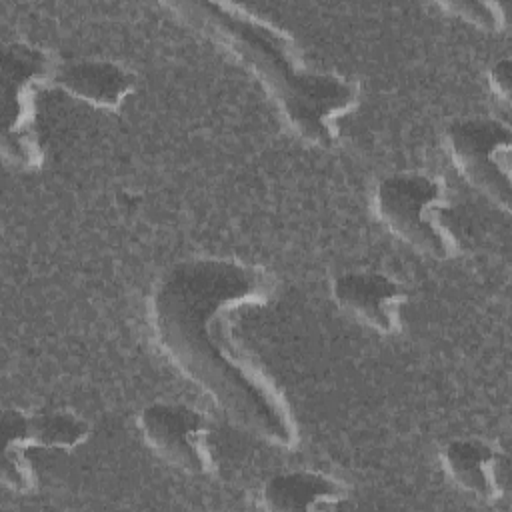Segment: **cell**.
<instances>
[{"label": "cell", "instance_id": "6da1fadb", "mask_svg": "<svg viewBox=\"0 0 512 512\" xmlns=\"http://www.w3.org/2000/svg\"><path fill=\"white\" fill-rule=\"evenodd\" d=\"M274 290V276L260 264L234 256L180 260L158 276L148 298V324L170 364L232 424L266 444L294 450L300 432L288 398L232 334V314L266 304Z\"/></svg>", "mask_w": 512, "mask_h": 512}, {"label": "cell", "instance_id": "7a4b0ae2", "mask_svg": "<svg viewBox=\"0 0 512 512\" xmlns=\"http://www.w3.org/2000/svg\"><path fill=\"white\" fill-rule=\"evenodd\" d=\"M166 6L248 68L282 122L302 142L320 148L338 142L340 120L360 98L356 80L310 68L286 30L242 4L192 0Z\"/></svg>", "mask_w": 512, "mask_h": 512}, {"label": "cell", "instance_id": "3957f363", "mask_svg": "<svg viewBox=\"0 0 512 512\" xmlns=\"http://www.w3.org/2000/svg\"><path fill=\"white\" fill-rule=\"evenodd\" d=\"M448 206L446 182L422 170L388 174L372 194L376 218L404 244L434 260H450L460 252L458 238L444 220Z\"/></svg>", "mask_w": 512, "mask_h": 512}, {"label": "cell", "instance_id": "277c9868", "mask_svg": "<svg viewBox=\"0 0 512 512\" xmlns=\"http://www.w3.org/2000/svg\"><path fill=\"white\" fill-rule=\"evenodd\" d=\"M56 68L52 52L40 46L14 42L2 52V154L12 168L38 170L44 162L36 134V100L52 84Z\"/></svg>", "mask_w": 512, "mask_h": 512}, {"label": "cell", "instance_id": "5b68a950", "mask_svg": "<svg viewBox=\"0 0 512 512\" xmlns=\"http://www.w3.org/2000/svg\"><path fill=\"white\" fill-rule=\"evenodd\" d=\"M446 150L458 174L502 212L512 204V130L488 116L458 118L446 126Z\"/></svg>", "mask_w": 512, "mask_h": 512}, {"label": "cell", "instance_id": "8992f818", "mask_svg": "<svg viewBox=\"0 0 512 512\" xmlns=\"http://www.w3.org/2000/svg\"><path fill=\"white\" fill-rule=\"evenodd\" d=\"M138 430L148 448L170 466L194 476L216 470L210 448V422L182 402H152L138 414Z\"/></svg>", "mask_w": 512, "mask_h": 512}, {"label": "cell", "instance_id": "52a82bcc", "mask_svg": "<svg viewBox=\"0 0 512 512\" xmlns=\"http://www.w3.org/2000/svg\"><path fill=\"white\" fill-rule=\"evenodd\" d=\"M332 298L342 312L388 336L402 328V306L408 300L404 284L386 272L350 270L332 280Z\"/></svg>", "mask_w": 512, "mask_h": 512}, {"label": "cell", "instance_id": "ba28073f", "mask_svg": "<svg viewBox=\"0 0 512 512\" xmlns=\"http://www.w3.org/2000/svg\"><path fill=\"white\" fill-rule=\"evenodd\" d=\"M438 456L446 476L474 498L496 502L506 494L508 460L492 442L476 436L454 438Z\"/></svg>", "mask_w": 512, "mask_h": 512}, {"label": "cell", "instance_id": "9c48e42d", "mask_svg": "<svg viewBox=\"0 0 512 512\" xmlns=\"http://www.w3.org/2000/svg\"><path fill=\"white\" fill-rule=\"evenodd\" d=\"M52 84L92 108L116 112L136 90V76L120 62L86 58L58 64Z\"/></svg>", "mask_w": 512, "mask_h": 512}, {"label": "cell", "instance_id": "30bf717a", "mask_svg": "<svg viewBox=\"0 0 512 512\" xmlns=\"http://www.w3.org/2000/svg\"><path fill=\"white\" fill-rule=\"evenodd\" d=\"M350 494L344 480L318 470H288L270 476L260 504L272 512H318L340 506Z\"/></svg>", "mask_w": 512, "mask_h": 512}, {"label": "cell", "instance_id": "8fae6325", "mask_svg": "<svg viewBox=\"0 0 512 512\" xmlns=\"http://www.w3.org/2000/svg\"><path fill=\"white\" fill-rule=\"evenodd\" d=\"M90 436V424L72 410L28 412V442L30 448L44 450H74Z\"/></svg>", "mask_w": 512, "mask_h": 512}, {"label": "cell", "instance_id": "7c38bea8", "mask_svg": "<svg viewBox=\"0 0 512 512\" xmlns=\"http://www.w3.org/2000/svg\"><path fill=\"white\" fill-rule=\"evenodd\" d=\"M444 12L470 22L486 32H500L506 24V14L498 2H440Z\"/></svg>", "mask_w": 512, "mask_h": 512}, {"label": "cell", "instance_id": "4fadbf2b", "mask_svg": "<svg viewBox=\"0 0 512 512\" xmlns=\"http://www.w3.org/2000/svg\"><path fill=\"white\" fill-rule=\"evenodd\" d=\"M510 78H512V62L508 58L496 60L488 70V88L500 102H510Z\"/></svg>", "mask_w": 512, "mask_h": 512}]
</instances>
